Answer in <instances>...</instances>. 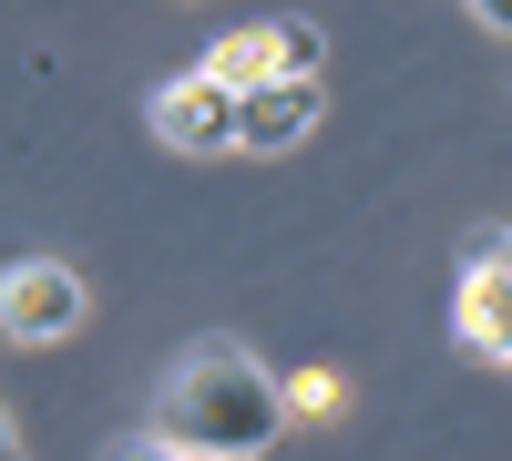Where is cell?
<instances>
[{
  "instance_id": "8992f818",
  "label": "cell",
  "mask_w": 512,
  "mask_h": 461,
  "mask_svg": "<svg viewBox=\"0 0 512 461\" xmlns=\"http://www.w3.org/2000/svg\"><path fill=\"white\" fill-rule=\"evenodd\" d=\"M287 400H297V421H338V410H349V380H338V369H297Z\"/></svg>"
},
{
  "instance_id": "30bf717a",
  "label": "cell",
  "mask_w": 512,
  "mask_h": 461,
  "mask_svg": "<svg viewBox=\"0 0 512 461\" xmlns=\"http://www.w3.org/2000/svg\"><path fill=\"white\" fill-rule=\"evenodd\" d=\"M502 369H512V359H502Z\"/></svg>"
},
{
  "instance_id": "277c9868",
  "label": "cell",
  "mask_w": 512,
  "mask_h": 461,
  "mask_svg": "<svg viewBox=\"0 0 512 461\" xmlns=\"http://www.w3.org/2000/svg\"><path fill=\"white\" fill-rule=\"evenodd\" d=\"M0 318H11L21 349H52V339H72V328L93 318V298H82V277L62 257H21L11 287H0Z\"/></svg>"
},
{
  "instance_id": "3957f363",
  "label": "cell",
  "mask_w": 512,
  "mask_h": 461,
  "mask_svg": "<svg viewBox=\"0 0 512 461\" xmlns=\"http://www.w3.org/2000/svg\"><path fill=\"white\" fill-rule=\"evenodd\" d=\"M451 339L472 349V359H512V236H492V246H472V257H461Z\"/></svg>"
},
{
  "instance_id": "ba28073f",
  "label": "cell",
  "mask_w": 512,
  "mask_h": 461,
  "mask_svg": "<svg viewBox=\"0 0 512 461\" xmlns=\"http://www.w3.org/2000/svg\"><path fill=\"white\" fill-rule=\"evenodd\" d=\"M472 21H492V31H512V0H472Z\"/></svg>"
},
{
  "instance_id": "9c48e42d",
  "label": "cell",
  "mask_w": 512,
  "mask_h": 461,
  "mask_svg": "<svg viewBox=\"0 0 512 461\" xmlns=\"http://www.w3.org/2000/svg\"><path fill=\"white\" fill-rule=\"evenodd\" d=\"M0 461H21V441H0Z\"/></svg>"
},
{
  "instance_id": "52a82bcc",
  "label": "cell",
  "mask_w": 512,
  "mask_h": 461,
  "mask_svg": "<svg viewBox=\"0 0 512 461\" xmlns=\"http://www.w3.org/2000/svg\"><path fill=\"white\" fill-rule=\"evenodd\" d=\"M103 461H195V451H185V441H164V431H144V441H113Z\"/></svg>"
},
{
  "instance_id": "6da1fadb",
  "label": "cell",
  "mask_w": 512,
  "mask_h": 461,
  "mask_svg": "<svg viewBox=\"0 0 512 461\" xmlns=\"http://www.w3.org/2000/svg\"><path fill=\"white\" fill-rule=\"evenodd\" d=\"M287 421H297L287 380H277L256 349H236V339H195L175 369H164L154 431L185 441L195 461H267V441H277Z\"/></svg>"
},
{
  "instance_id": "7a4b0ae2",
  "label": "cell",
  "mask_w": 512,
  "mask_h": 461,
  "mask_svg": "<svg viewBox=\"0 0 512 461\" xmlns=\"http://www.w3.org/2000/svg\"><path fill=\"white\" fill-rule=\"evenodd\" d=\"M236 113H246V93H226L216 72H175V82H154V103H144L164 154H236Z\"/></svg>"
},
{
  "instance_id": "5b68a950",
  "label": "cell",
  "mask_w": 512,
  "mask_h": 461,
  "mask_svg": "<svg viewBox=\"0 0 512 461\" xmlns=\"http://www.w3.org/2000/svg\"><path fill=\"white\" fill-rule=\"evenodd\" d=\"M318 113H328L318 72H308V82H267V93H246V113H236V154H287V144H308Z\"/></svg>"
}]
</instances>
